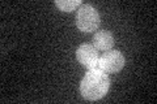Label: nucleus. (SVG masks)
Segmentation results:
<instances>
[{"mask_svg": "<svg viewBox=\"0 0 157 104\" xmlns=\"http://www.w3.org/2000/svg\"><path fill=\"white\" fill-rule=\"evenodd\" d=\"M110 87L109 76L100 68L88 69L80 83V92L86 100H98L104 98Z\"/></svg>", "mask_w": 157, "mask_h": 104, "instance_id": "nucleus-1", "label": "nucleus"}, {"mask_svg": "<svg viewBox=\"0 0 157 104\" xmlns=\"http://www.w3.org/2000/svg\"><path fill=\"white\" fill-rule=\"evenodd\" d=\"M100 14L94 7L82 4L76 12V26L84 33H93L100 26Z\"/></svg>", "mask_w": 157, "mask_h": 104, "instance_id": "nucleus-2", "label": "nucleus"}, {"mask_svg": "<svg viewBox=\"0 0 157 104\" xmlns=\"http://www.w3.org/2000/svg\"><path fill=\"white\" fill-rule=\"evenodd\" d=\"M124 66V56L117 49H109L100 57L98 68L105 73H117Z\"/></svg>", "mask_w": 157, "mask_h": 104, "instance_id": "nucleus-3", "label": "nucleus"}, {"mask_svg": "<svg viewBox=\"0 0 157 104\" xmlns=\"http://www.w3.org/2000/svg\"><path fill=\"white\" fill-rule=\"evenodd\" d=\"M76 59L82 66L93 69L98 68L100 53H98V49L92 44H81L76 51Z\"/></svg>", "mask_w": 157, "mask_h": 104, "instance_id": "nucleus-4", "label": "nucleus"}, {"mask_svg": "<svg viewBox=\"0 0 157 104\" xmlns=\"http://www.w3.org/2000/svg\"><path fill=\"white\" fill-rule=\"evenodd\" d=\"M93 46L98 51H109L114 46V38L107 30H100L93 35Z\"/></svg>", "mask_w": 157, "mask_h": 104, "instance_id": "nucleus-5", "label": "nucleus"}, {"mask_svg": "<svg viewBox=\"0 0 157 104\" xmlns=\"http://www.w3.org/2000/svg\"><path fill=\"white\" fill-rule=\"evenodd\" d=\"M55 5L63 12H72L81 5V0H56Z\"/></svg>", "mask_w": 157, "mask_h": 104, "instance_id": "nucleus-6", "label": "nucleus"}]
</instances>
